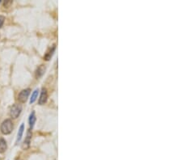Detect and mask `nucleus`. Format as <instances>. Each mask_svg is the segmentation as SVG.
<instances>
[{
	"mask_svg": "<svg viewBox=\"0 0 182 160\" xmlns=\"http://www.w3.org/2000/svg\"><path fill=\"white\" fill-rule=\"evenodd\" d=\"M0 129H1V132L3 134H10L12 132V129H13V123H12V121L10 119L5 120L1 124Z\"/></svg>",
	"mask_w": 182,
	"mask_h": 160,
	"instance_id": "obj_1",
	"label": "nucleus"
},
{
	"mask_svg": "<svg viewBox=\"0 0 182 160\" xmlns=\"http://www.w3.org/2000/svg\"><path fill=\"white\" fill-rule=\"evenodd\" d=\"M21 111H22V106L19 104H15L12 105L10 111V115L13 119H15L20 115Z\"/></svg>",
	"mask_w": 182,
	"mask_h": 160,
	"instance_id": "obj_2",
	"label": "nucleus"
},
{
	"mask_svg": "<svg viewBox=\"0 0 182 160\" xmlns=\"http://www.w3.org/2000/svg\"><path fill=\"white\" fill-rule=\"evenodd\" d=\"M30 94V89H24V90H22L20 94L18 95V100L21 103H24L26 102V100H28V98Z\"/></svg>",
	"mask_w": 182,
	"mask_h": 160,
	"instance_id": "obj_3",
	"label": "nucleus"
},
{
	"mask_svg": "<svg viewBox=\"0 0 182 160\" xmlns=\"http://www.w3.org/2000/svg\"><path fill=\"white\" fill-rule=\"evenodd\" d=\"M47 99H48V94H47V91L46 89L43 88L41 91V96L39 98L38 103L40 105H43L46 103L47 101Z\"/></svg>",
	"mask_w": 182,
	"mask_h": 160,
	"instance_id": "obj_4",
	"label": "nucleus"
},
{
	"mask_svg": "<svg viewBox=\"0 0 182 160\" xmlns=\"http://www.w3.org/2000/svg\"><path fill=\"white\" fill-rule=\"evenodd\" d=\"M55 49H56V45H55V44H54V45H53L52 47L50 48V49L47 51V53H45V56H44V58H45L46 61H48V60L50 59L51 57L53 56V54H54V51H55Z\"/></svg>",
	"mask_w": 182,
	"mask_h": 160,
	"instance_id": "obj_5",
	"label": "nucleus"
},
{
	"mask_svg": "<svg viewBox=\"0 0 182 160\" xmlns=\"http://www.w3.org/2000/svg\"><path fill=\"white\" fill-rule=\"evenodd\" d=\"M32 135H33V134H32V132L30 130L28 131L27 137H26V138H25L24 142V148L27 149L29 147L30 142H31V138H32Z\"/></svg>",
	"mask_w": 182,
	"mask_h": 160,
	"instance_id": "obj_6",
	"label": "nucleus"
},
{
	"mask_svg": "<svg viewBox=\"0 0 182 160\" xmlns=\"http://www.w3.org/2000/svg\"><path fill=\"white\" fill-rule=\"evenodd\" d=\"M45 66L44 65H41L38 68L36 69V79H40L43 74H45Z\"/></svg>",
	"mask_w": 182,
	"mask_h": 160,
	"instance_id": "obj_7",
	"label": "nucleus"
},
{
	"mask_svg": "<svg viewBox=\"0 0 182 160\" xmlns=\"http://www.w3.org/2000/svg\"><path fill=\"white\" fill-rule=\"evenodd\" d=\"M7 148V142L5 141L4 138L3 137H0V154L4 153L6 151Z\"/></svg>",
	"mask_w": 182,
	"mask_h": 160,
	"instance_id": "obj_8",
	"label": "nucleus"
},
{
	"mask_svg": "<svg viewBox=\"0 0 182 160\" xmlns=\"http://www.w3.org/2000/svg\"><path fill=\"white\" fill-rule=\"evenodd\" d=\"M28 121H29L30 128L33 129V126H34V124H35V122H36V116H35V113H34V112H33V113L30 114Z\"/></svg>",
	"mask_w": 182,
	"mask_h": 160,
	"instance_id": "obj_9",
	"label": "nucleus"
},
{
	"mask_svg": "<svg viewBox=\"0 0 182 160\" xmlns=\"http://www.w3.org/2000/svg\"><path fill=\"white\" fill-rule=\"evenodd\" d=\"M24 124H22L20 125V127L19 129L18 133H17V139H16V142L18 143L20 141L22 138V136H23V133H24Z\"/></svg>",
	"mask_w": 182,
	"mask_h": 160,
	"instance_id": "obj_10",
	"label": "nucleus"
},
{
	"mask_svg": "<svg viewBox=\"0 0 182 160\" xmlns=\"http://www.w3.org/2000/svg\"><path fill=\"white\" fill-rule=\"evenodd\" d=\"M38 93H39L38 89H36V90L33 92V94H32V97H31V99H30V104H33V103H34V102L36 101V98H37V96H38Z\"/></svg>",
	"mask_w": 182,
	"mask_h": 160,
	"instance_id": "obj_11",
	"label": "nucleus"
},
{
	"mask_svg": "<svg viewBox=\"0 0 182 160\" xmlns=\"http://www.w3.org/2000/svg\"><path fill=\"white\" fill-rule=\"evenodd\" d=\"M4 20H5V17L3 15H0V28H2V26L4 24Z\"/></svg>",
	"mask_w": 182,
	"mask_h": 160,
	"instance_id": "obj_12",
	"label": "nucleus"
}]
</instances>
